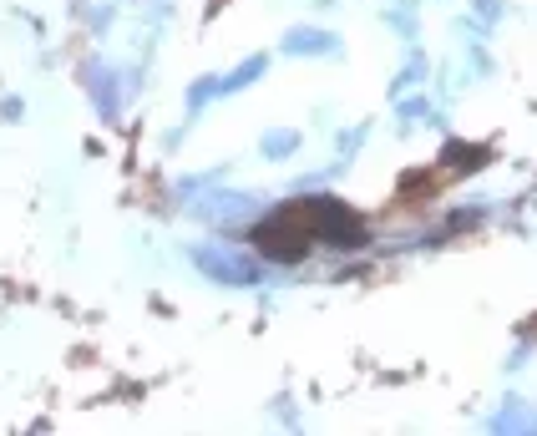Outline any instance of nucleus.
Returning a JSON list of instances; mask_svg holds the SVG:
<instances>
[{
  "label": "nucleus",
  "instance_id": "1",
  "mask_svg": "<svg viewBox=\"0 0 537 436\" xmlns=\"http://www.w3.org/2000/svg\"><path fill=\"white\" fill-rule=\"evenodd\" d=\"M249 244L274 269H294V264H304V259L315 254V229H310V218H304V208H299L294 193L284 203H269V213L249 229Z\"/></svg>",
  "mask_w": 537,
  "mask_h": 436
},
{
  "label": "nucleus",
  "instance_id": "8",
  "mask_svg": "<svg viewBox=\"0 0 537 436\" xmlns=\"http://www.w3.org/2000/svg\"><path fill=\"white\" fill-rule=\"evenodd\" d=\"M304 153V127H284V122H269L259 132V158L264 163H294Z\"/></svg>",
  "mask_w": 537,
  "mask_h": 436
},
{
  "label": "nucleus",
  "instance_id": "10",
  "mask_svg": "<svg viewBox=\"0 0 537 436\" xmlns=\"http://www.w3.org/2000/svg\"><path fill=\"white\" fill-rule=\"evenodd\" d=\"M446 173H456V178H467V173H482L487 168V148H472V142H446V148H441V158H436Z\"/></svg>",
  "mask_w": 537,
  "mask_h": 436
},
{
  "label": "nucleus",
  "instance_id": "5",
  "mask_svg": "<svg viewBox=\"0 0 537 436\" xmlns=\"http://www.w3.org/2000/svg\"><path fill=\"white\" fill-rule=\"evenodd\" d=\"M279 56H294V61H340V56H345V36H340L335 26L299 21V26L284 31Z\"/></svg>",
  "mask_w": 537,
  "mask_h": 436
},
{
  "label": "nucleus",
  "instance_id": "6",
  "mask_svg": "<svg viewBox=\"0 0 537 436\" xmlns=\"http://www.w3.org/2000/svg\"><path fill=\"white\" fill-rule=\"evenodd\" d=\"M269 66H274V56H269V51H249L234 71H218V102L244 97L249 87H259V82L269 77Z\"/></svg>",
  "mask_w": 537,
  "mask_h": 436
},
{
  "label": "nucleus",
  "instance_id": "16",
  "mask_svg": "<svg viewBox=\"0 0 537 436\" xmlns=\"http://www.w3.org/2000/svg\"><path fill=\"white\" fill-rule=\"evenodd\" d=\"M188 132H193V122H188V117H183L178 127H168V132H163V153H178V148H183V137H188Z\"/></svg>",
  "mask_w": 537,
  "mask_h": 436
},
{
  "label": "nucleus",
  "instance_id": "18",
  "mask_svg": "<svg viewBox=\"0 0 537 436\" xmlns=\"http://www.w3.org/2000/svg\"><path fill=\"white\" fill-rule=\"evenodd\" d=\"M386 6H401V11H421V0H386Z\"/></svg>",
  "mask_w": 537,
  "mask_h": 436
},
{
  "label": "nucleus",
  "instance_id": "12",
  "mask_svg": "<svg viewBox=\"0 0 537 436\" xmlns=\"http://www.w3.org/2000/svg\"><path fill=\"white\" fill-rule=\"evenodd\" d=\"M370 132H375V122L370 117H360V122H350V127H340L335 132V158H360L365 153V142H370Z\"/></svg>",
  "mask_w": 537,
  "mask_h": 436
},
{
  "label": "nucleus",
  "instance_id": "3",
  "mask_svg": "<svg viewBox=\"0 0 537 436\" xmlns=\"http://www.w3.org/2000/svg\"><path fill=\"white\" fill-rule=\"evenodd\" d=\"M188 254V264L208 279V284H218V289H259V284H274V264L269 259H259L254 249H244V244H228L223 234L218 239H203V244H193V249H183Z\"/></svg>",
  "mask_w": 537,
  "mask_h": 436
},
{
  "label": "nucleus",
  "instance_id": "15",
  "mask_svg": "<svg viewBox=\"0 0 537 436\" xmlns=\"http://www.w3.org/2000/svg\"><path fill=\"white\" fill-rule=\"evenodd\" d=\"M21 117H26V97H21V92H11V97H0V122H11V127H16Z\"/></svg>",
  "mask_w": 537,
  "mask_h": 436
},
{
  "label": "nucleus",
  "instance_id": "13",
  "mask_svg": "<svg viewBox=\"0 0 537 436\" xmlns=\"http://www.w3.org/2000/svg\"><path fill=\"white\" fill-rule=\"evenodd\" d=\"M380 21H386V31H391V36H401V46H411V41H421V21H416V11H401V6H386V11H380Z\"/></svg>",
  "mask_w": 537,
  "mask_h": 436
},
{
  "label": "nucleus",
  "instance_id": "17",
  "mask_svg": "<svg viewBox=\"0 0 537 436\" xmlns=\"http://www.w3.org/2000/svg\"><path fill=\"white\" fill-rule=\"evenodd\" d=\"M472 11H477L482 21H497V16H502V0H472Z\"/></svg>",
  "mask_w": 537,
  "mask_h": 436
},
{
  "label": "nucleus",
  "instance_id": "14",
  "mask_svg": "<svg viewBox=\"0 0 537 436\" xmlns=\"http://www.w3.org/2000/svg\"><path fill=\"white\" fill-rule=\"evenodd\" d=\"M269 416H274L279 426H289V431H299V426H304V411H299V401H294L289 391H279V396L269 401Z\"/></svg>",
  "mask_w": 537,
  "mask_h": 436
},
{
  "label": "nucleus",
  "instance_id": "4",
  "mask_svg": "<svg viewBox=\"0 0 537 436\" xmlns=\"http://www.w3.org/2000/svg\"><path fill=\"white\" fill-rule=\"evenodd\" d=\"M76 82H82L97 122H122V112L132 107V87H127V61H112L107 51H92L82 66H76Z\"/></svg>",
  "mask_w": 537,
  "mask_h": 436
},
{
  "label": "nucleus",
  "instance_id": "2",
  "mask_svg": "<svg viewBox=\"0 0 537 436\" xmlns=\"http://www.w3.org/2000/svg\"><path fill=\"white\" fill-rule=\"evenodd\" d=\"M183 213L193 218V224L223 234V239H249V229L269 213V193H259V188H234V178H228V183L198 193L193 203H183Z\"/></svg>",
  "mask_w": 537,
  "mask_h": 436
},
{
  "label": "nucleus",
  "instance_id": "11",
  "mask_svg": "<svg viewBox=\"0 0 537 436\" xmlns=\"http://www.w3.org/2000/svg\"><path fill=\"white\" fill-rule=\"evenodd\" d=\"M213 102H218V71H203V77H193V82L183 87V117H188V122H198Z\"/></svg>",
  "mask_w": 537,
  "mask_h": 436
},
{
  "label": "nucleus",
  "instance_id": "9",
  "mask_svg": "<svg viewBox=\"0 0 537 436\" xmlns=\"http://www.w3.org/2000/svg\"><path fill=\"white\" fill-rule=\"evenodd\" d=\"M228 178H234V163H213V168H198V173H178L173 178V203L183 208V203H193L198 193H208V188H218Z\"/></svg>",
  "mask_w": 537,
  "mask_h": 436
},
{
  "label": "nucleus",
  "instance_id": "7",
  "mask_svg": "<svg viewBox=\"0 0 537 436\" xmlns=\"http://www.w3.org/2000/svg\"><path fill=\"white\" fill-rule=\"evenodd\" d=\"M426 82H431V56L411 41V46H406V61L391 71V82H386V97L396 102V97H406V92H421Z\"/></svg>",
  "mask_w": 537,
  "mask_h": 436
}]
</instances>
